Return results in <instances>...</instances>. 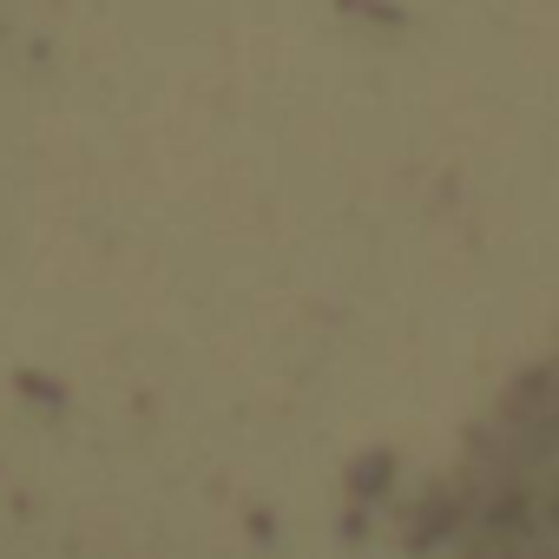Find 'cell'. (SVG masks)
Returning a JSON list of instances; mask_svg holds the SVG:
<instances>
[{"instance_id": "cell-1", "label": "cell", "mask_w": 559, "mask_h": 559, "mask_svg": "<svg viewBox=\"0 0 559 559\" xmlns=\"http://www.w3.org/2000/svg\"><path fill=\"white\" fill-rule=\"evenodd\" d=\"M448 539L454 559H559V349L474 448Z\"/></svg>"}]
</instances>
